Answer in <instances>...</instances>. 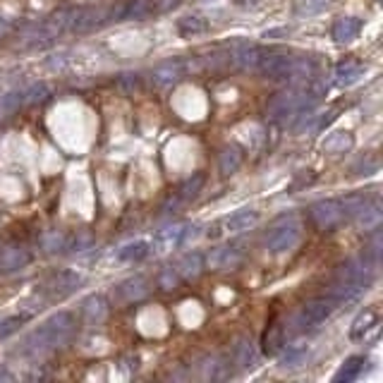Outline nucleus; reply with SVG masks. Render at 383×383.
Returning <instances> with one entry per match:
<instances>
[{
  "label": "nucleus",
  "mask_w": 383,
  "mask_h": 383,
  "mask_svg": "<svg viewBox=\"0 0 383 383\" xmlns=\"http://www.w3.org/2000/svg\"><path fill=\"white\" fill-rule=\"evenodd\" d=\"M326 94V84L314 82L312 87H292L285 92H278L268 99L266 103V115L268 117H287L295 115L302 110H314V106L321 101V96Z\"/></svg>",
  "instance_id": "nucleus-3"
},
{
  "label": "nucleus",
  "mask_w": 383,
  "mask_h": 383,
  "mask_svg": "<svg viewBox=\"0 0 383 383\" xmlns=\"http://www.w3.org/2000/svg\"><path fill=\"white\" fill-rule=\"evenodd\" d=\"M335 117H338V108L326 110L324 115H314L312 117V127H309V129H312V132H324V129L328 127L331 122L335 120Z\"/></svg>",
  "instance_id": "nucleus-41"
},
{
  "label": "nucleus",
  "mask_w": 383,
  "mask_h": 383,
  "mask_svg": "<svg viewBox=\"0 0 383 383\" xmlns=\"http://www.w3.org/2000/svg\"><path fill=\"white\" fill-rule=\"evenodd\" d=\"M256 72L273 82H312L317 77V63L307 55L268 53L263 50Z\"/></svg>",
  "instance_id": "nucleus-2"
},
{
  "label": "nucleus",
  "mask_w": 383,
  "mask_h": 383,
  "mask_svg": "<svg viewBox=\"0 0 383 383\" xmlns=\"http://www.w3.org/2000/svg\"><path fill=\"white\" fill-rule=\"evenodd\" d=\"M201 369H204L206 379H225L228 376V362H223L221 357H206Z\"/></svg>",
  "instance_id": "nucleus-34"
},
{
  "label": "nucleus",
  "mask_w": 383,
  "mask_h": 383,
  "mask_svg": "<svg viewBox=\"0 0 383 383\" xmlns=\"http://www.w3.org/2000/svg\"><path fill=\"white\" fill-rule=\"evenodd\" d=\"M354 221H357L359 228L364 230V233H371V230L381 228V221H383V211H381V204L379 201H367V204L362 206V211L354 216Z\"/></svg>",
  "instance_id": "nucleus-18"
},
{
  "label": "nucleus",
  "mask_w": 383,
  "mask_h": 383,
  "mask_svg": "<svg viewBox=\"0 0 383 383\" xmlns=\"http://www.w3.org/2000/svg\"><path fill=\"white\" fill-rule=\"evenodd\" d=\"M328 5V0H300V5L295 8V15H317Z\"/></svg>",
  "instance_id": "nucleus-39"
},
{
  "label": "nucleus",
  "mask_w": 383,
  "mask_h": 383,
  "mask_svg": "<svg viewBox=\"0 0 383 383\" xmlns=\"http://www.w3.org/2000/svg\"><path fill=\"white\" fill-rule=\"evenodd\" d=\"M41 247H43V252H48V254H55V252H60V250H67V238L60 233V230H48V233L41 238Z\"/></svg>",
  "instance_id": "nucleus-33"
},
{
  "label": "nucleus",
  "mask_w": 383,
  "mask_h": 383,
  "mask_svg": "<svg viewBox=\"0 0 383 383\" xmlns=\"http://www.w3.org/2000/svg\"><path fill=\"white\" fill-rule=\"evenodd\" d=\"M204 182H206V178L201 175V173H196V175H192L189 180H185V182L180 185V187H178V196L182 201L196 199V194H199L201 187H204Z\"/></svg>",
  "instance_id": "nucleus-31"
},
{
  "label": "nucleus",
  "mask_w": 383,
  "mask_h": 383,
  "mask_svg": "<svg viewBox=\"0 0 383 383\" xmlns=\"http://www.w3.org/2000/svg\"><path fill=\"white\" fill-rule=\"evenodd\" d=\"M307 357V347L304 345H290L285 350V354L280 357V367H297V364L304 362Z\"/></svg>",
  "instance_id": "nucleus-37"
},
{
  "label": "nucleus",
  "mask_w": 383,
  "mask_h": 383,
  "mask_svg": "<svg viewBox=\"0 0 383 383\" xmlns=\"http://www.w3.org/2000/svg\"><path fill=\"white\" fill-rule=\"evenodd\" d=\"M364 75V65L359 60H340L335 65L333 80L338 87H350V84L359 82V77Z\"/></svg>",
  "instance_id": "nucleus-17"
},
{
  "label": "nucleus",
  "mask_w": 383,
  "mask_h": 383,
  "mask_svg": "<svg viewBox=\"0 0 383 383\" xmlns=\"http://www.w3.org/2000/svg\"><path fill=\"white\" fill-rule=\"evenodd\" d=\"M31 261V252L24 245H8L0 250V273L13 275L27 268Z\"/></svg>",
  "instance_id": "nucleus-10"
},
{
  "label": "nucleus",
  "mask_w": 383,
  "mask_h": 383,
  "mask_svg": "<svg viewBox=\"0 0 383 383\" xmlns=\"http://www.w3.org/2000/svg\"><path fill=\"white\" fill-rule=\"evenodd\" d=\"M364 364H367V359L359 357V354H354V357H347L345 362H342V367L335 371L333 383H350V381H354L359 374H362Z\"/></svg>",
  "instance_id": "nucleus-25"
},
{
  "label": "nucleus",
  "mask_w": 383,
  "mask_h": 383,
  "mask_svg": "<svg viewBox=\"0 0 383 383\" xmlns=\"http://www.w3.org/2000/svg\"><path fill=\"white\" fill-rule=\"evenodd\" d=\"M149 254H151V242L137 240V242H129V245L122 247V250L117 252V259H120V261L134 263V261H142V259H146Z\"/></svg>",
  "instance_id": "nucleus-26"
},
{
  "label": "nucleus",
  "mask_w": 383,
  "mask_h": 383,
  "mask_svg": "<svg viewBox=\"0 0 383 383\" xmlns=\"http://www.w3.org/2000/svg\"><path fill=\"white\" fill-rule=\"evenodd\" d=\"M369 201L367 194H347L345 199H340V206H342V213L345 216H357L359 211H362V206Z\"/></svg>",
  "instance_id": "nucleus-35"
},
{
  "label": "nucleus",
  "mask_w": 383,
  "mask_h": 383,
  "mask_svg": "<svg viewBox=\"0 0 383 383\" xmlns=\"http://www.w3.org/2000/svg\"><path fill=\"white\" fill-rule=\"evenodd\" d=\"M259 221V213L252 211V208H242V211H235L233 216H228L223 221L225 233H245L252 225Z\"/></svg>",
  "instance_id": "nucleus-20"
},
{
  "label": "nucleus",
  "mask_w": 383,
  "mask_h": 383,
  "mask_svg": "<svg viewBox=\"0 0 383 383\" xmlns=\"http://www.w3.org/2000/svg\"><path fill=\"white\" fill-rule=\"evenodd\" d=\"M82 280L84 278L77 271H58V273H53L48 278L46 287H48V292L53 297H67L82 285Z\"/></svg>",
  "instance_id": "nucleus-15"
},
{
  "label": "nucleus",
  "mask_w": 383,
  "mask_h": 383,
  "mask_svg": "<svg viewBox=\"0 0 383 383\" xmlns=\"http://www.w3.org/2000/svg\"><path fill=\"white\" fill-rule=\"evenodd\" d=\"M240 263H242V250L235 245L216 247L206 256V266L211 271H230V268H238Z\"/></svg>",
  "instance_id": "nucleus-11"
},
{
  "label": "nucleus",
  "mask_w": 383,
  "mask_h": 383,
  "mask_svg": "<svg viewBox=\"0 0 383 383\" xmlns=\"http://www.w3.org/2000/svg\"><path fill=\"white\" fill-rule=\"evenodd\" d=\"M189 228H192V225H187V223L168 225V228H163L161 233L156 235V242H154V245L159 247V252L178 250V247L189 238Z\"/></svg>",
  "instance_id": "nucleus-14"
},
{
  "label": "nucleus",
  "mask_w": 383,
  "mask_h": 383,
  "mask_svg": "<svg viewBox=\"0 0 383 383\" xmlns=\"http://www.w3.org/2000/svg\"><path fill=\"white\" fill-rule=\"evenodd\" d=\"M283 338H285V331L283 326L278 324V319H271L266 326V331H263V338H261V350L263 354H268V357H273V354H278L283 350Z\"/></svg>",
  "instance_id": "nucleus-16"
},
{
  "label": "nucleus",
  "mask_w": 383,
  "mask_h": 383,
  "mask_svg": "<svg viewBox=\"0 0 383 383\" xmlns=\"http://www.w3.org/2000/svg\"><path fill=\"white\" fill-rule=\"evenodd\" d=\"M50 99V89L46 84H34L29 92L24 94V101L27 103H43V101Z\"/></svg>",
  "instance_id": "nucleus-40"
},
{
  "label": "nucleus",
  "mask_w": 383,
  "mask_h": 383,
  "mask_svg": "<svg viewBox=\"0 0 383 383\" xmlns=\"http://www.w3.org/2000/svg\"><path fill=\"white\" fill-rule=\"evenodd\" d=\"M178 31H180V36H185V38L199 36V34L206 31V22L201 20L199 15H187L178 22Z\"/></svg>",
  "instance_id": "nucleus-30"
},
{
  "label": "nucleus",
  "mask_w": 383,
  "mask_h": 383,
  "mask_svg": "<svg viewBox=\"0 0 383 383\" xmlns=\"http://www.w3.org/2000/svg\"><path fill=\"white\" fill-rule=\"evenodd\" d=\"M24 103V94H5L0 96V122L8 120V117H13L17 110H20V106Z\"/></svg>",
  "instance_id": "nucleus-32"
},
{
  "label": "nucleus",
  "mask_w": 383,
  "mask_h": 383,
  "mask_svg": "<svg viewBox=\"0 0 383 383\" xmlns=\"http://www.w3.org/2000/svg\"><path fill=\"white\" fill-rule=\"evenodd\" d=\"M338 302L333 297H317V300H309L302 304V309L297 312V317L292 319V326H297V331H309L317 328L319 324H324L331 314L335 312Z\"/></svg>",
  "instance_id": "nucleus-4"
},
{
  "label": "nucleus",
  "mask_w": 383,
  "mask_h": 383,
  "mask_svg": "<svg viewBox=\"0 0 383 383\" xmlns=\"http://www.w3.org/2000/svg\"><path fill=\"white\" fill-rule=\"evenodd\" d=\"M149 292H151V285L144 275H132V278L122 280V283L115 287V297L120 302H139L144 300Z\"/></svg>",
  "instance_id": "nucleus-13"
},
{
  "label": "nucleus",
  "mask_w": 383,
  "mask_h": 383,
  "mask_svg": "<svg viewBox=\"0 0 383 383\" xmlns=\"http://www.w3.org/2000/svg\"><path fill=\"white\" fill-rule=\"evenodd\" d=\"M362 287L354 285V283H347V280H335L333 285H331L328 290V297H333V300L340 304V302H352L357 300L359 295H362Z\"/></svg>",
  "instance_id": "nucleus-28"
},
{
  "label": "nucleus",
  "mask_w": 383,
  "mask_h": 383,
  "mask_svg": "<svg viewBox=\"0 0 383 383\" xmlns=\"http://www.w3.org/2000/svg\"><path fill=\"white\" fill-rule=\"evenodd\" d=\"M233 364H238L240 369H252L259 364V347L250 335H240L233 342V350H230Z\"/></svg>",
  "instance_id": "nucleus-12"
},
{
  "label": "nucleus",
  "mask_w": 383,
  "mask_h": 383,
  "mask_svg": "<svg viewBox=\"0 0 383 383\" xmlns=\"http://www.w3.org/2000/svg\"><path fill=\"white\" fill-rule=\"evenodd\" d=\"M309 218L319 230H333L335 225H340L345 213H342V206L338 199H321L309 208Z\"/></svg>",
  "instance_id": "nucleus-9"
},
{
  "label": "nucleus",
  "mask_w": 383,
  "mask_h": 383,
  "mask_svg": "<svg viewBox=\"0 0 383 383\" xmlns=\"http://www.w3.org/2000/svg\"><path fill=\"white\" fill-rule=\"evenodd\" d=\"M82 314L92 326L101 324V321H106V317H108V302H106L101 295L87 297V300L82 302Z\"/></svg>",
  "instance_id": "nucleus-22"
},
{
  "label": "nucleus",
  "mask_w": 383,
  "mask_h": 383,
  "mask_svg": "<svg viewBox=\"0 0 383 383\" xmlns=\"http://www.w3.org/2000/svg\"><path fill=\"white\" fill-rule=\"evenodd\" d=\"M180 0H154V8H156V15H163V13H171L173 8H178Z\"/></svg>",
  "instance_id": "nucleus-44"
},
{
  "label": "nucleus",
  "mask_w": 383,
  "mask_h": 383,
  "mask_svg": "<svg viewBox=\"0 0 383 383\" xmlns=\"http://www.w3.org/2000/svg\"><path fill=\"white\" fill-rule=\"evenodd\" d=\"M89 245H92V233H89V230H80V233L75 235V240H72L70 250L82 252L84 247H89Z\"/></svg>",
  "instance_id": "nucleus-43"
},
{
  "label": "nucleus",
  "mask_w": 383,
  "mask_h": 383,
  "mask_svg": "<svg viewBox=\"0 0 383 383\" xmlns=\"http://www.w3.org/2000/svg\"><path fill=\"white\" fill-rule=\"evenodd\" d=\"M196 70H199V65H196L194 60H187V58L168 60V63H161L159 67L151 70V84L159 89L175 87L178 82L189 77V72H196Z\"/></svg>",
  "instance_id": "nucleus-5"
},
{
  "label": "nucleus",
  "mask_w": 383,
  "mask_h": 383,
  "mask_svg": "<svg viewBox=\"0 0 383 383\" xmlns=\"http://www.w3.org/2000/svg\"><path fill=\"white\" fill-rule=\"evenodd\" d=\"M376 326H379V314L374 312V309H367V312H362L357 319L352 321V328H350V335L357 340V338H364L369 333V331H374Z\"/></svg>",
  "instance_id": "nucleus-27"
},
{
  "label": "nucleus",
  "mask_w": 383,
  "mask_h": 383,
  "mask_svg": "<svg viewBox=\"0 0 383 383\" xmlns=\"http://www.w3.org/2000/svg\"><path fill=\"white\" fill-rule=\"evenodd\" d=\"M115 87L120 89L122 94L132 96L134 92H139V75H134V72H122V75H117Z\"/></svg>",
  "instance_id": "nucleus-38"
},
{
  "label": "nucleus",
  "mask_w": 383,
  "mask_h": 383,
  "mask_svg": "<svg viewBox=\"0 0 383 383\" xmlns=\"http://www.w3.org/2000/svg\"><path fill=\"white\" fill-rule=\"evenodd\" d=\"M156 15L154 0H127L120 10V20H146Z\"/></svg>",
  "instance_id": "nucleus-24"
},
{
  "label": "nucleus",
  "mask_w": 383,
  "mask_h": 383,
  "mask_svg": "<svg viewBox=\"0 0 383 383\" xmlns=\"http://www.w3.org/2000/svg\"><path fill=\"white\" fill-rule=\"evenodd\" d=\"M352 149V134L350 132H333L328 139L324 142L326 154H345Z\"/></svg>",
  "instance_id": "nucleus-29"
},
{
  "label": "nucleus",
  "mask_w": 383,
  "mask_h": 383,
  "mask_svg": "<svg viewBox=\"0 0 383 383\" xmlns=\"http://www.w3.org/2000/svg\"><path fill=\"white\" fill-rule=\"evenodd\" d=\"M302 240V228L297 221H287L285 225H278L268 233L266 238V250L271 254H285V252H292Z\"/></svg>",
  "instance_id": "nucleus-8"
},
{
  "label": "nucleus",
  "mask_w": 383,
  "mask_h": 383,
  "mask_svg": "<svg viewBox=\"0 0 383 383\" xmlns=\"http://www.w3.org/2000/svg\"><path fill=\"white\" fill-rule=\"evenodd\" d=\"M22 324H24V317H8V319L0 321V340H5L8 335H13Z\"/></svg>",
  "instance_id": "nucleus-42"
},
{
  "label": "nucleus",
  "mask_w": 383,
  "mask_h": 383,
  "mask_svg": "<svg viewBox=\"0 0 383 383\" xmlns=\"http://www.w3.org/2000/svg\"><path fill=\"white\" fill-rule=\"evenodd\" d=\"M10 381H15L13 371L5 367V364H0V383H10Z\"/></svg>",
  "instance_id": "nucleus-46"
},
{
  "label": "nucleus",
  "mask_w": 383,
  "mask_h": 383,
  "mask_svg": "<svg viewBox=\"0 0 383 383\" xmlns=\"http://www.w3.org/2000/svg\"><path fill=\"white\" fill-rule=\"evenodd\" d=\"M242 161H245V151H242V146L230 144V146H225L221 154H218V171H221L223 175H233V173L242 166Z\"/></svg>",
  "instance_id": "nucleus-19"
},
{
  "label": "nucleus",
  "mask_w": 383,
  "mask_h": 383,
  "mask_svg": "<svg viewBox=\"0 0 383 383\" xmlns=\"http://www.w3.org/2000/svg\"><path fill=\"white\" fill-rule=\"evenodd\" d=\"M376 263L371 261L369 256H357V259H350V261L340 263L335 271V278L338 280H347V283H354L359 285L362 290H367V287L374 283V275H376Z\"/></svg>",
  "instance_id": "nucleus-6"
},
{
  "label": "nucleus",
  "mask_w": 383,
  "mask_h": 383,
  "mask_svg": "<svg viewBox=\"0 0 383 383\" xmlns=\"http://www.w3.org/2000/svg\"><path fill=\"white\" fill-rule=\"evenodd\" d=\"M180 280H182V278H180V273L175 271V266H166L159 273V280H156V283H159L161 290L173 292V290H178V287H180Z\"/></svg>",
  "instance_id": "nucleus-36"
},
{
  "label": "nucleus",
  "mask_w": 383,
  "mask_h": 383,
  "mask_svg": "<svg viewBox=\"0 0 383 383\" xmlns=\"http://www.w3.org/2000/svg\"><path fill=\"white\" fill-rule=\"evenodd\" d=\"M115 20V13H108V8L99 5V8H80L70 13V22H67V31H92L96 27L106 24V22Z\"/></svg>",
  "instance_id": "nucleus-7"
},
{
  "label": "nucleus",
  "mask_w": 383,
  "mask_h": 383,
  "mask_svg": "<svg viewBox=\"0 0 383 383\" xmlns=\"http://www.w3.org/2000/svg\"><path fill=\"white\" fill-rule=\"evenodd\" d=\"M77 333V321L72 314L67 312H58L53 314L48 321H43L36 331H31L24 340V352L34 354H46L50 350H58V347H65L67 342L75 338Z\"/></svg>",
  "instance_id": "nucleus-1"
},
{
  "label": "nucleus",
  "mask_w": 383,
  "mask_h": 383,
  "mask_svg": "<svg viewBox=\"0 0 383 383\" xmlns=\"http://www.w3.org/2000/svg\"><path fill=\"white\" fill-rule=\"evenodd\" d=\"M182 204H185V201H182V199H180V196H178V192H173V194H171V196H168V199H166V204H163V213L178 211V208L182 206Z\"/></svg>",
  "instance_id": "nucleus-45"
},
{
  "label": "nucleus",
  "mask_w": 383,
  "mask_h": 383,
  "mask_svg": "<svg viewBox=\"0 0 383 383\" xmlns=\"http://www.w3.org/2000/svg\"><path fill=\"white\" fill-rule=\"evenodd\" d=\"M175 271L180 273V278H185V280L199 278L201 271H204V256H201L199 252H189V254H185L175 263Z\"/></svg>",
  "instance_id": "nucleus-21"
},
{
  "label": "nucleus",
  "mask_w": 383,
  "mask_h": 383,
  "mask_svg": "<svg viewBox=\"0 0 383 383\" xmlns=\"http://www.w3.org/2000/svg\"><path fill=\"white\" fill-rule=\"evenodd\" d=\"M359 29H362V22L359 20H354V17H340L333 24V38L338 43H350L357 38Z\"/></svg>",
  "instance_id": "nucleus-23"
}]
</instances>
